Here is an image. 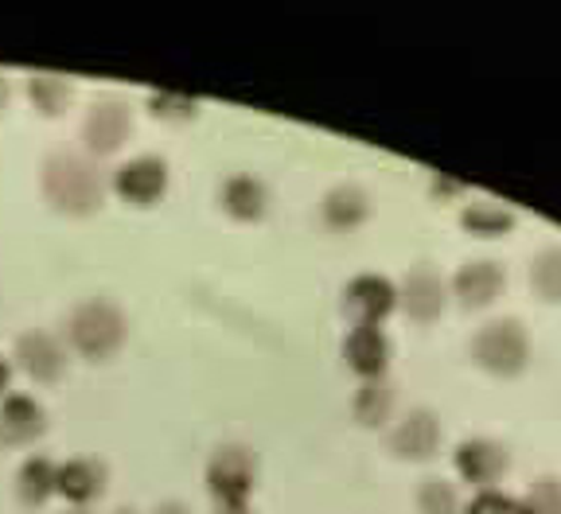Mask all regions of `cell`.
Wrapping results in <instances>:
<instances>
[{"instance_id":"1","label":"cell","mask_w":561,"mask_h":514,"mask_svg":"<svg viewBox=\"0 0 561 514\" xmlns=\"http://www.w3.org/2000/svg\"><path fill=\"white\" fill-rule=\"evenodd\" d=\"M44 195L62 215H94L102 207L105 183L102 172L87 157L75 152H55L44 164Z\"/></svg>"},{"instance_id":"2","label":"cell","mask_w":561,"mask_h":514,"mask_svg":"<svg viewBox=\"0 0 561 514\" xmlns=\"http://www.w3.org/2000/svg\"><path fill=\"white\" fill-rule=\"evenodd\" d=\"M67 332H70V343H75L79 355L110 358L125 343L129 323H125L122 308L110 305V300H102V297H94V300H82V305L70 312Z\"/></svg>"},{"instance_id":"3","label":"cell","mask_w":561,"mask_h":514,"mask_svg":"<svg viewBox=\"0 0 561 514\" xmlns=\"http://www.w3.org/2000/svg\"><path fill=\"white\" fill-rule=\"evenodd\" d=\"M257 483V456L242 445H222L207 460V491L222 511L245 506L250 491Z\"/></svg>"},{"instance_id":"4","label":"cell","mask_w":561,"mask_h":514,"mask_svg":"<svg viewBox=\"0 0 561 514\" xmlns=\"http://www.w3.org/2000/svg\"><path fill=\"white\" fill-rule=\"evenodd\" d=\"M472 358L491 370V375H518L530 358V340H526L518 320H491L483 323L472 340Z\"/></svg>"},{"instance_id":"5","label":"cell","mask_w":561,"mask_h":514,"mask_svg":"<svg viewBox=\"0 0 561 514\" xmlns=\"http://www.w3.org/2000/svg\"><path fill=\"white\" fill-rule=\"evenodd\" d=\"M398 288L378 273H359L343 288V312L355 320V328H378V320L394 312Z\"/></svg>"},{"instance_id":"6","label":"cell","mask_w":561,"mask_h":514,"mask_svg":"<svg viewBox=\"0 0 561 514\" xmlns=\"http://www.w3.org/2000/svg\"><path fill=\"white\" fill-rule=\"evenodd\" d=\"M129 133H133V117L117 98H105V102L90 105L87 122H82V140H87V149L94 157L117 152L129 140Z\"/></svg>"},{"instance_id":"7","label":"cell","mask_w":561,"mask_h":514,"mask_svg":"<svg viewBox=\"0 0 561 514\" xmlns=\"http://www.w3.org/2000/svg\"><path fill=\"white\" fill-rule=\"evenodd\" d=\"M114 192L125 203L149 207L168 192V164L160 157H133L129 164H122L114 172Z\"/></svg>"},{"instance_id":"8","label":"cell","mask_w":561,"mask_h":514,"mask_svg":"<svg viewBox=\"0 0 561 514\" xmlns=\"http://www.w3.org/2000/svg\"><path fill=\"white\" fill-rule=\"evenodd\" d=\"M47 429L44 406L27 393H4L0 401V445H32Z\"/></svg>"},{"instance_id":"9","label":"cell","mask_w":561,"mask_h":514,"mask_svg":"<svg viewBox=\"0 0 561 514\" xmlns=\"http://www.w3.org/2000/svg\"><path fill=\"white\" fill-rule=\"evenodd\" d=\"M343 358L355 375L378 382L390 366V340H386L382 328H351L347 340H343Z\"/></svg>"},{"instance_id":"10","label":"cell","mask_w":561,"mask_h":514,"mask_svg":"<svg viewBox=\"0 0 561 514\" xmlns=\"http://www.w3.org/2000/svg\"><path fill=\"white\" fill-rule=\"evenodd\" d=\"M16 358L35 382H55V378L62 375V366H67V351H62V343L55 340L51 332H39V328L20 335Z\"/></svg>"},{"instance_id":"11","label":"cell","mask_w":561,"mask_h":514,"mask_svg":"<svg viewBox=\"0 0 561 514\" xmlns=\"http://www.w3.org/2000/svg\"><path fill=\"white\" fill-rule=\"evenodd\" d=\"M507 448L495 445V441H465L456 448V471L465 476L468 483H495L507 471Z\"/></svg>"},{"instance_id":"12","label":"cell","mask_w":561,"mask_h":514,"mask_svg":"<svg viewBox=\"0 0 561 514\" xmlns=\"http://www.w3.org/2000/svg\"><path fill=\"white\" fill-rule=\"evenodd\" d=\"M105 488V464L90 456H75L67 464H55V491L70 503H90Z\"/></svg>"},{"instance_id":"13","label":"cell","mask_w":561,"mask_h":514,"mask_svg":"<svg viewBox=\"0 0 561 514\" xmlns=\"http://www.w3.org/2000/svg\"><path fill=\"white\" fill-rule=\"evenodd\" d=\"M219 199H222V207H227V215H234L238 222H254V218H262L265 207H270L265 183L250 172L227 175V183L219 187Z\"/></svg>"},{"instance_id":"14","label":"cell","mask_w":561,"mask_h":514,"mask_svg":"<svg viewBox=\"0 0 561 514\" xmlns=\"http://www.w3.org/2000/svg\"><path fill=\"white\" fill-rule=\"evenodd\" d=\"M398 456H410V460H425L433 456V448L440 445V425L430 410H413L410 418H402V425L390 436Z\"/></svg>"},{"instance_id":"15","label":"cell","mask_w":561,"mask_h":514,"mask_svg":"<svg viewBox=\"0 0 561 514\" xmlns=\"http://www.w3.org/2000/svg\"><path fill=\"white\" fill-rule=\"evenodd\" d=\"M503 281L507 277H503V270L495 262H468L465 270L456 273L453 288H456V297H460V305L483 308L503 293Z\"/></svg>"},{"instance_id":"16","label":"cell","mask_w":561,"mask_h":514,"mask_svg":"<svg viewBox=\"0 0 561 514\" xmlns=\"http://www.w3.org/2000/svg\"><path fill=\"white\" fill-rule=\"evenodd\" d=\"M402 300H405V312H410L413 320H421V323L437 320L440 308H445V281L430 270H413L410 277H405Z\"/></svg>"},{"instance_id":"17","label":"cell","mask_w":561,"mask_h":514,"mask_svg":"<svg viewBox=\"0 0 561 514\" xmlns=\"http://www.w3.org/2000/svg\"><path fill=\"white\" fill-rule=\"evenodd\" d=\"M367 195L359 192V187H351V183H343V187H332V192L324 195V203H320V215H324V222L332 230H355L367 218Z\"/></svg>"},{"instance_id":"18","label":"cell","mask_w":561,"mask_h":514,"mask_svg":"<svg viewBox=\"0 0 561 514\" xmlns=\"http://www.w3.org/2000/svg\"><path fill=\"white\" fill-rule=\"evenodd\" d=\"M16 495L27 506H39L55 495V464L47 456H27L16 471Z\"/></svg>"},{"instance_id":"19","label":"cell","mask_w":561,"mask_h":514,"mask_svg":"<svg viewBox=\"0 0 561 514\" xmlns=\"http://www.w3.org/2000/svg\"><path fill=\"white\" fill-rule=\"evenodd\" d=\"M460 222L468 227V235H507L511 227H515V210L503 207V203H491V199H476L472 207H465V215H460Z\"/></svg>"},{"instance_id":"20","label":"cell","mask_w":561,"mask_h":514,"mask_svg":"<svg viewBox=\"0 0 561 514\" xmlns=\"http://www.w3.org/2000/svg\"><path fill=\"white\" fill-rule=\"evenodd\" d=\"M351 410H355V418H359L363 425H382V421L394 413V390H390L382 378L359 386V393H355V401H351Z\"/></svg>"},{"instance_id":"21","label":"cell","mask_w":561,"mask_h":514,"mask_svg":"<svg viewBox=\"0 0 561 514\" xmlns=\"http://www.w3.org/2000/svg\"><path fill=\"white\" fill-rule=\"evenodd\" d=\"M27 94H32V102L39 105L44 114H62L70 94H75V87H70L67 79H59V75H32Z\"/></svg>"},{"instance_id":"22","label":"cell","mask_w":561,"mask_h":514,"mask_svg":"<svg viewBox=\"0 0 561 514\" xmlns=\"http://www.w3.org/2000/svg\"><path fill=\"white\" fill-rule=\"evenodd\" d=\"M530 281L546 300H561V250H546L535 265H530Z\"/></svg>"},{"instance_id":"23","label":"cell","mask_w":561,"mask_h":514,"mask_svg":"<svg viewBox=\"0 0 561 514\" xmlns=\"http://www.w3.org/2000/svg\"><path fill=\"white\" fill-rule=\"evenodd\" d=\"M417 506L421 514H456V488L445 480H425L417 488Z\"/></svg>"},{"instance_id":"24","label":"cell","mask_w":561,"mask_h":514,"mask_svg":"<svg viewBox=\"0 0 561 514\" xmlns=\"http://www.w3.org/2000/svg\"><path fill=\"white\" fill-rule=\"evenodd\" d=\"M149 105H152V114L157 117H175V122H184V117L195 114V98L187 94H172V90H152L149 94Z\"/></svg>"},{"instance_id":"25","label":"cell","mask_w":561,"mask_h":514,"mask_svg":"<svg viewBox=\"0 0 561 514\" xmlns=\"http://www.w3.org/2000/svg\"><path fill=\"white\" fill-rule=\"evenodd\" d=\"M465 514H530V511H526V503H518L515 495H503V491H480Z\"/></svg>"},{"instance_id":"26","label":"cell","mask_w":561,"mask_h":514,"mask_svg":"<svg viewBox=\"0 0 561 514\" xmlns=\"http://www.w3.org/2000/svg\"><path fill=\"white\" fill-rule=\"evenodd\" d=\"M526 511L530 514H561V483L558 480H538L526 495Z\"/></svg>"},{"instance_id":"27","label":"cell","mask_w":561,"mask_h":514,"mask_svg":"<svg viewBox=\"0 0 561 514\" xmlns=\"http://www.w3.org/2000/svg\"><path fill=\"white\" fill-rule=\"evenodd\" d=\"M9 382H12V366L4 363V358H0V393L9 390Z\"/></svg>"},{"instance_id":"28","label":"cell","mask_w":561,"mask_h":514,"mask_svg":"<svg viewBox=\"0 0 561 514\" xmlns=\"http://www.w3.org/2000/svg\"><path fill=\"white\" fill-rule=\"evenodd\" d=\"M157 514H187L180 503H164V506H157Z\"/></svg>"},{"instance_id":"29","label":"cell","mask_w":561,"mask_h":514,"mask_svg":"<svg viewBox=\"0 0 561 514\" xmlns=\"http://www.w3.org/2000/svg\"><path fill=\"white\" fill-rule=\"evenodd\" d=\"M4 105H9V82L0 79V110H4Z\"/></svg>"},{"instance_id":"30","label":"cell","mask_w":561,"mask_h":514,"mask_svg":"<svg viewBox=\"0 0 561 514\" xmlns=\"http://www.w3.org/2000/svg\"><path fill=\"white\" fill-rule=\"evenodd\" d=\"M219 514H250L245 506H234V511H219Z\"/></svg>"},{"instance_id":"31","label":"cell","mask_w":561,"mask_h":514,"mask_svg":"<svg viewBox=\"0 0 561 514\" xmlns=\"http://www.w3.org/2000/svg\"><path fill=\"white\" fill-rule=\"evenodd\" d=\"M117 514H137V511H117Z\"/></svg>"},{"instance_id":"32","label":"cell","mask_w":561,"mask_h":514,"mask_svg":"<svg viewBox=\"0 0 561 514\" xmlns=\"http://www.w3.org/2000/svg\"><path fill=\"white\" fill-rule=\"evenodd\" d=\"M67 514H87V511H67Z\"/></svg>"}]
</instances>
